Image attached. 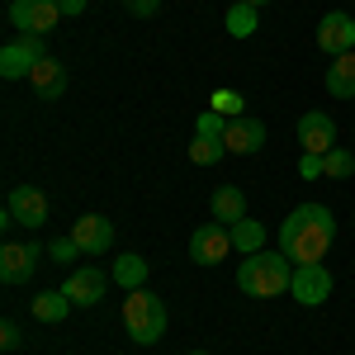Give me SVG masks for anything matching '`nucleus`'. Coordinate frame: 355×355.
Wrapping results in <instances>:
<instances>
[{
  "instance_id": "obj_1",
  "label": "nucleus",
  "mask_w": 355,
  "mask_h": 355,
  "mask_svg": "<svg viewBox=\"0 0 355 355\" xmlns=\"http://www.w3.org/2000/svg\"><path fill=\"white\" fill-rule=\"evenodd\" d=\"M331 237H336V218L322 204H299L289 218L279 223V251L294 266H318L331 251Z\"/></svg>"
},
{
  "instance_id": "obj_2",
  "label": "nucleus",
  "mask_w": 355,
  "mask_h": 355,
  "mask_svg": "<svg viewBox=\"0 0 355 355\" xmlns=\"http://www.w3.org/2000/svg\"><path fill=\"white\" fill-rule=\"evenodd\" d=\"M294 284V261L284 251H251L237 270V289L251 299H279Z\"/></svg>"
},
{
  "instance_id": "obj_3",
  "label": "nucleus",
  "mask_w": 355,
  "mask_h": 355,
  "mask_svg": "<svg viewBox=\"0 0 355 355\" xmlns=\"http://www.w3.org/2000/svg\"><path fill=\"white\" fill-rule=\"evenodd\" d=\"M123 327H128V336L137 346H157L166 331V303L157 294H147V289H133L123 299Z\"/></svg>"
},
{
  "instance_id": "obj_4",
  "label": "nucleus",
  "mask_w": 355,
  "mask_h": 355,
  "mask_svg": "<svg viewBox=\"0 0 355 355\" xmlns=\"http://www.w3.org/2000/svg\"><path fill=\"white\" fill-rule=\"evenodd\" d=\"M62 19V5L57 0H15L10 5V24L19 33H33V38H48Z\"/></svg>"
},
{
  "instance_id": "obj_5",
  "label": "nucleus",
  "mask_w": 355,
  "mask_h": 355,
  "mask_svg": "<svg viewBox=\"0 0 355 355\" xmlns=\"http://www.w3.org/2000/svg\"><path fill=\"white\" fill-rule=\"evenodd\" d=\"M43 38H33V33H19L15 43H5L0 48V76L5 81H19V76H33V67L43 62Z\"/></svg>"
},
{
  "instance_id": "obj_6",
  "label": "nucleus",
  "mask_w": 355,
  "mask_h": 355,
  "mask_svg": "<svg viewBox=\"0 0 355 355\" xmlns=\"http://www.w3.org/2000/svg\"><path fill=\"white\" fill-rule=\"evenodd\" d=\"M227 251H237V246H232V227H227V223H204V227H194L190 256L199 261V266H218Z\"/></svg>"
},
{
  "instance_id": "obj_7",
  "label": "nucleus",
  "mask_w": 355,
  "mask_h": 355,
  "mask_svg": "<svg viewBox=\"0 0 355 355\" xmlns=\"http://www.w3.org/2000/svg\"><path fill=\"white\" fill-rule=\"evenodd\" d=\"M318 48L327 57H341V53H355V19L346 10H331L322 15V24H318Z\"/></svg>"
},
{
  "instance_id": "obj_8",
  "label": "nucleus",
  "mask_w": 355,
  "mask_h": 355,
  "mask_svg": "<svg viewBox=\"0 0 355 355\" xmlns=\"http://www.w3.org/2000/svg\"><path fill=\"white\" fill-rule=\"evenodd\" d=\"M289 294L303 303V308H318V303L331 294V270L318 261V266H294V284H289Z\"/></svg>"
},
{
  "instance_id": "obj_9",
  "label": "nucleus",
  "mask_w": 355,
  "mask_h": 355,
  "mask_svg": "<svg viewBox=\"0 0 355 355\" xmlns=\"http://www.w3.org/2000/svg\"><path fill=\"white\" fill-rule=\"evenodd\" d=\"M38 246L28 242V246H19V242H5L0 246V279L5 284H28L33 279V270H38Z\"/></svg>"
},
{
  "instance_id": "obj_10",
  "label": "nucleus",
  "mask_w": 355,
  "mask_h": 355,
  "mask_svg": "<svg viewBox=\"0 0 355 355\" xmlns=\"http://www.w3.org/2000/svg\"><path fill=\"white\" fill-rule=\"evenodd\" d=\"M71 237H76V246H81L85 256H105L114 246V223L105 214H81V218L71 223Z\"/></svg>"
},
{
  "instance_id": "obj_11",
  "label": "nucleus",
  "mask_w": 355,
  "mask_h": 355,
  "mask_svg": "<svg viewBox=\"0 0 355 355\" xmlns=\"http://www.w3.org/2000/svg\"><path fill=\"white\" fill-rule=\"evenodd\" d=\"M299 142L303 152H313V157H327L331 147H336V123H331V114L313 110L299 119Z\"/></svg>"
},
{
  "instance_id": "obj_12",
  "label": "nucleus",
  "mask_w": 355,
  "mask_h": 355,
  "mask_svg": "<svg viewBox=\"0 0 355 355\" xmlns=\"http://www.w3.org/2000/svg\"><path fill=\"white\" fill-rule=\"evenodd\" d=\"M10 218L24 223V227H43L48 223V194L33 190V185H15L10 190Z\"/></svg>"
},
{
  "instance_id": "obj_13",
  "label": "nucleus",
  "mask_w": 355,
  "mask_h": 355,
  "mask_svg": "<svg viewBox=\"0 0 355 355\" xmlns=\"http://www.w3.org/2000/svg\"><path fill=\"white\" fill-rule=\"evenodd\" d=\"M223 142H227V152H242V157H251V152H261V147H266V123H261V119H251V114H242V119H227V133H223Z\"/></svg>"
},
{
  "instance_id": "obj_14",
  "label": "nucleus",
  "mask_w": 355,
  "mask_h": 355,
  "mask_svg": "<svg viewBox=\"0 0 355 355\" xmlns=\"http://www.w3.org/2000/svg\"><path fill=\"white\" fill-rule=\"evenodd\" d=\"M28 85H33V95H38V100H48V105H53V100L67 95V67H62L57 57H43V62L33 67Z\"/></svg>"
},
{
  "instance_id": "obj_15",
  "label": "nucleus",
  "mask_w": 355,
  "mask_h": 355,
  "mask_svg": "<svg viewBox=\"0 0 355 355\" xmlns=\"http://www.w3.org/2000/svg\"><path fill=\"white\" fill-rule=\"evenodd\" d=\"M105 270H95V266H85V270H76L71 279H67V299L76 303V308H90V303L105 299Z\"/></svg>"
},
{
  "instance_id": "obj_16",
  "label": "nucleus",
  "mask_w": 355,
  "mask_h": 355,
  "mask_svg": "<svg viewBox=\"0 0 355 355\" xmlns=\"http://www.w3.org/2000/svg\"><path fill=\"white\" fill-rule=\"evenodd\" d=\"M327 90L336 95V100H355V53L331 57V67H327Z\"/></svg>"
},
{
  "instance_id": "obj_17",
  "label": "nucleus",
  "mask_w": 355,
  "mask_h": 355,
  "mask_svg": "<svg viewBox=\"0 0 355 355\" xmlns=\"http://www.w3.org/2000/svg\"><path fill=\"white\" fill-rule=\"evenodd\" d=\"M214 218L227 223V227L246 218V194H242V185H218V190H214Z\"/></svg>"
},
{
  "instance_id": "obj_18",
  "label": "nucleus",
  "mask_w": 355,
  "mask_h": 355,
  "mask_svg": "<svg viewBox=\"0 0 355 355\" xmlns=\"http://www.w3.org/2000/svg\"><path fill=\"white\" fill-rule=\"evenodd\" d=\"M67 308H76V303L67 299V289L33 294V318H38V322H62V318H67Z\"/></svg>"
},
{
  "instance_id": "obj_19",
  "label": "nucleus",
  "mask_w": 355,
  "mask_h": 355,
  "mask_svg": "<svg viewBox=\"0 0 355 355\" xmlns=\"http://www.w3.org/2000/svg\"><path fill=\"white\" fill-rule=\"evenodd\" d=\"M114 284L128 289V294L142 289V284H147V261H142V256H119V261H114Z\"/></svg>"
},
{
  "instance_id": "obj_20",
  "label": "nucleus",
  "mask_w": 355,
  "mask_h": 355,
  "mask_svg": "<svg viewBox=\"0 0 355 355\" xmlns=\"http://www.w3.org/2000/svg\"><path fill=\"white\" fill-rule=\"evenodd\" d=\"M223 28L232 33V38H251L256 28H261V19H256V5H246V0H237L227 15H223Z\"/></svg>"
},
{
  "instance_id": "obj_21",
  "label": "nucleus",
  "mask_w": 355,
  "mask_h": 355,
  "mask_svg": "<svg viewBox=\"0 0 355 355\" xmlns=\"http://www.w3.org/2000/svg\"><path fill=\"white\" fill-rule=\"evenodd\" d=\"M232 246H237L242 256H251V251H266V227H261L256 218L232 223Z\"/></svg>"
},
{
  "instance_id": "obj_22",
  "label": "nucleus",
  "mask_w": 355,
  "mask_h": 355,
  "mask_svg": "<svg viewBox=\"0 0 355 355\" xmlns=\"http://www.w3.org/2000/svg\"><path fill=\"white\" fill-rule=\"evenodd\" d=\"M223 152H227V142H223V137L194 133V142H190V162H194V166H214Z\"/></svg>"
},
{
  "instance_id": "obj_23",
  "label": "nucleus",
  "mask_w": 355,
  "mask_h": 355,
  "mask_svg": "<svg viewBox=\"0 0 355 355\" xmlns=\"http://www.w3.org/2000/svg\"><path fill=\"white\" fill-rule=\"evenodd\" d=\"M322 175H327V180H346V175H355V157L346 152V147H331L327 157H322Z\"/></svg>"
},
{
  "instance_id": "obj_24",
  "label": "nucleus",
  "mask_w": 355,
  "mask_h": 355,
  "mask_svg": "<svg viewBox=\"0 0 355 355\" xmlns=\"http://www.w3.org/2000/svg\"><path fill=\"white\" fill-rule=\"evenodd\" d=\"M209 110L223 114V119H242V114H246V100H242V90H214Z\"/></svg>"
},
{
  "instance_id": "obj_25",
  "label": "nucleus",
  "mask_w": 355,
  "mask_h": 355,
  "mask_svg": "<svg viewBox=\"0 0 355 355\" xmlns=\"http://www.w3.org/2000/svg\"><path fill=\"white\" fill-rule=\"evenodd\" d=\"M48 256H53L57 266H67V261H76V256H85V251H81V246H76V237L67 232V237H57V242L48 246Z\"/></svg>"
},
{
  "instance_id": "obj_26",
  "label": "nucleus",
  "mask_w": 355,
  "mask_h": 355,
  "mask_svg": "<svg viewBox=\"0 0 355 355\" xmlns=\"http://www.w3.org/2000/svg\"><path fill=\"white\" fill-rule=\"evenodd\" d=\"M194 133H209V137H223V133H227V123H223V114H214V110H204V114H199V123H194Z\"/></svg>"
},
{
  "instance_id": "obj_27",
  "label": "nucleus",
  "mask_w": 355,
  "mask_h": 355,
  "mask_svg": "<svg viewBox=\"0 0 355 355\" xmlns=\"http://www.w3.org/2000/svg\"><path fill=\"white\" fill-rule=\"evenodd\" d=\"M19 341H24L19 322H0V346H5V351H19Z\"/></svg>"
},
{
  "instance_id": "obj_28",
  "label": "nucleus",
  "mask_w": 355,
  "mask_h": 355,
  "mask_svg": "<svg viewBox=\"0 0 355 355\" xmlns=\"http://www.w3.org/2000/svg\"><path fill=\"white\" fill-rule=\"evenodd\" d=\"M299 175H303V180H318V175H322V157L303 152V157H299Z\"/></svg>"
},
{
  "instance_id": "obj_29",
  "label": "nucleus",
  "mask_w": 355,
  "mask_h": 355,
  "mask_svg": "<svg viewBox=\"0 0 355 355\" xmlns=\"http://www.w3.org/2000/svg\"><path fill=\"white\" fill-rule=\"evenodd\" d=\"M157 5H162V0H128V10L142 15V19H147V15H157Z\"/></svg>"
},
{
  "instance_id": "obj_30",
  "label": "nucleus",
  "mask_w": 355,
  "mask_h": 355,
  "mask_svg": "<svg viewBox=\"0 0 355 355\" xmlns=\"http://www.w3.org/2000/svg\"><path fill=\"white\" fill-rule=\"evenodd\" d=\"M57 5H62V15H81L85 10V0H57Z\"/></svg>"
},
{
  "instance_id": "obj_31",
  "label": "nucleus",
  "mask_w": 355,
  "mask_h": 355,
  "mask_svg": "<svg viewBox=\"0 0 355 355\" xmlns=\"http://www.w3.org/2000/svg\"><path fill=\"white\" fill-rule=\"evenodd\" d=\"M246 5H256V10H261V5H270V0H246Z\"/></svg>"
},
{
  "instance_id": "obj_32",
  "label": "nucleus",
  "mask_w": 355,
  "mask_h": 355,
  "mask_svg": "<svg viewBox=\"0 0 355 355\" xmlns=\"http://www.w3.org/2000/svg\"><path fill=\"white\" fill-rule=\"evenodd\" d=\"M190 355H204V351H190Z\"/></svg>"
}]
</instances>
